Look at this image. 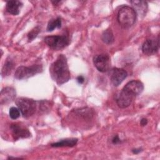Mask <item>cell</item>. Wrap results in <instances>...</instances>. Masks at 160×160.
Returning <instances> with one entry per match:
<instances>
[{
    "instance_id": "8fae6325",
    "label": "cell",
    "mask_w": 160,
    "mask_h": 160,
    "mask_svg": "<svg viewBox=\"0 0 160 160\" xmlns=\"http://www.w3.org/2000/svg\"><path fill=\"white\" fill-rule=\"evenodd\" d=\"M16 96V91L14 88L6 87L3 88L1 91V103L7 104L14 100Z\"/></svg>"
},
{
    "instance_id": "ffe728a7",
    "label": "cell",
    "mask_w": 160,
    "mask_h": 160,
    "mask_svg": "<svg viewBox=\"0 0 160 160\" xmlns=\"http://www.w3.org/2000/svg\"><path fill=\"white\" fill-rule=\"evenodd\" d=\"M40 31H41V29L38 26L32 29L28 34V38L29 41H31L33 40L34 38H36L37 37L38 34L39 33Z\"/></svg>"
},
{
    "instance_id": "4fadbf2b",
    "label": "cell",
    "mask_w": 160,
    "mask_h": 160,
    "mask_svg": "<svg viewBox=\"0 0 160 160\" xmlns=\"http://www.w3.org/2000/svg\"><path fill=\"white\" fill-rule=\"evenodd\" d=\"M22 6V3L19 1H9L6 3V9L9 13L12 15H18Z\"/></svg>"
},
{
    "instance_id": "6da1fadb",
    "label": "cell",
    "mask_w": 160,
    "mask_h": 160,
    "mask_svg": "<svg viewBox=\"0 0 160 160\" xmlns=\"http://www.w3.org/2000/svg\"><path fill=\"white\" fill-rule=\"evenodd\" d=\"M49 72L51 78L59 85L68 82L71 76L66 57L59 54L56 60L51 65Z\"/></svg>"
},
{
    "instance_id": "603a6c76",
    "label": "cell",
    "mask_w": 160,
    "mask_h": 160,
    "mask_svg": "<svg viewBox=\"0 0 160 160\" xmlns=\"http://www.w3.org/2000/svg\"><path fill=\"white\" fill-rule=\"evenodd\" d=\"M77 81L79 84H82L84 81V78L82 76H79L77 78Z\"/></svg>"
},
{
    "instance_id": "277c9868",
    "label": "cell",
    "mask_w": 160,
    "mask_h": 160,
    "mask_svg": "<svg viewBox=\"0 0 160 160\" xmlns=\"http://www.w3.org/2000/svg\"><path fill=\"white\" fill-rule=\"evenodd\" d=\"M45 43L52 49L60 50L69 44V38L66 35H53L44 38Z\"/></svg>"
},
{
    "instance_id": "ba28073f",
    "label": "cell",
    "mask_w": 160,
    "mask_h": 160,
    "mask_svg": "<svg viewBox=\"0 0 160 160\" xmlns=\"http://www.w3.org/2000/svg\"><path fill=\"white\" fill-rule=\"evenodd\" d=\"M159 37L157 39H147L142 45V51L148 56L156 54L159 49Z\"/></svg>"
},
{
    "instance_id": "3957f363",
    "label": "cell",
    "mask_w": 160,
    "mask_h": 160,
    "mask_svg": "<svg viewBox=\"0 0 160 160\" xmlns=\"http://www.w3.org/2000/svg\"><path fill=\"white\" fill-rule=\"evenodd\" d=\"M15 102L24 118H29L33 115L36 109V102L34 100L28 98H18Z\"/></svg>"
},
{
    "instance_id": "7c38bea8",
    "label": "cell",
    "mask_w": 160,
    "mask_h": 160,
    "mask_svg": "<svg viewBox=\"0 0 160 160\" xmlns=\"http://www.w3.org/2000/svg\"><path fill=\"white\" fill-rule=\"evenodd\" d=\"M131 3L137 15L144 16L148 11V3L144 1H131Z\"/></svg>"
},
{
    "instance_id": "30bf717a",
    "label": "cell",
    "mask_w": 160,
    "mask_h": 160,
    "mask_svg": "<svg viewBox=\"0 0 160 160\" xmlns=\"http://www.w3.org/2000/svg\"><path fill=\"white\" fill-rule=\"evenodd\" d=\"M127 72L122 68H114L112 70L111 80L114 86H118L127 77Z\"/></svg>"
},
{
    "instance_id": "d4e9b609",
    "label": "cell",
    "mask_w": 160,
    "mask_h": 160,
    "mask_svg": "<svg viewBox=\"0 0 160 160\" xmlns=\"http://www.w3.org/2000/svg\"><path fill=\"white\" fill-rule=\"evenodd\" d=\"M52 3H53V4H55V5H56V4H58V3H60L61 2V1H51Z\"/></svg>"
},
{
    "instance_id": "44dd1931",
    "label": "cell",
    "mask_w": 160,
    "mask_h": 160,
    "mask_svg": "<svg viewBox=\"0 0 160 160\" xmlns=\"http://www.w3.org/2000/svg\"><path fill=\"white\" fill-rule=\"evenodd\" d=\"M121 139L119 138V136L118 135L114 136L112 138V142L114 144H119V143H121Z\"/></svg>"
},
{
    "instance_id": "7a4b0ae2",
    "label": "cell",
    "mask_w": 160,
    "mask_h": 160,
    "mask_svg": "<svg viewBox=\"0 0 160 160\" xmlns=\"http://www.w3.org/2000/svg\"><path fill=\"white\" fill-rule=\"evenodd\" d=\"M137 14L132 7L124 6L118 12L117 20L121 28L127 29L131 27L136 22Z\"/></svg>"
},
{
    "instance_id": "9c48e42d",
    "label": "cell",
    "mask_w": 160,
    "mask_h": 160,
    "mask_svg": "<svg viewBox=\"0 0 160 160\" xmlns=\"http://www.w3.org/2000/svg\"><path fill=\"white\" fill-rule=\"evenodd\" d=\"M12 136L14 139L19 138H27L31 136V133L28 129L18 123H12L10 126Z\"/></svg>"
},
{
    "instance_id": "ac0fdd59",
    "label": "cell",
    "mask_w": 160,
    "mask_h": 160,
    "mask_svg": "<svg viewBox=\"0 0 160 160\" xmlns=\"http://www.w3.org/2000/svg\"><path fill=\"white\" fill-rule=\"evenodd\" d=\"M13 67H14L13 62L10 59H7V61H6L5 64H4L2 68V71H1L2 76L3 77L6 76H8L11 73Z\"/></svg>"
},
{
    "instance_id": "9a60e30c",
    "label": "cell",
    "mask_w": 160,
    "mask_h": 160,
    "mask_svg": "<svg viewBox=\"0 0 160 160\" xmlns=\"http://www.w3.org/2000/svg\"><path fill=\"white\" fill-rule=\"evenodd\" d=\"M78 142L77 138H68L64 139H61L58 142L52 143L51 146L54 148L59 147H73L76 145Z\"/></svg>"
},
{
    "instance_id": "7402d4cb",
    "label": "cell",
    "mask_w": 160,
    "mask_h": 160,
    "mask_svg": "<svg viewBox=\"0 0 160 160\" xmlns=\"http://www.w3.org/2000/svg\"><path fill=\"white\" fill-rule=\"evenodd\" d=\"M148 124V119L146 118H142L140 121V124L142 126H144Z\"/></svg>"
},
{
    "instance_id": "d6986e66",
    "label": "cell",
    "mask_w": 160,
    "mask_h": 160,
    "mask_svg": "<svg viewBox=\"0 0 160 160\" xmlns=\"http://www.w3.org/2000/svg\"><path fill=\"white\" fill-rule=\"evenodd\" d=\"M20 113H21V111H20V110L18 108L11 107L9 109V117L12 119H18L20 116Z\"/></svg>"
},
{
    "instance_id": "52a82bcc",
    "label": "cell",
    "mask_w": 160,
    "mask_h": 160,
    "mask_svg": "<svg viewBox=\"0 0 160 160\" xmlns=\"http://www.w3.org/2000/svg\"><path fill=\"white\" fill-rule=\"evenodd\" d=\"M93 63L99 71L105 72L109 68L110 58L107 54H97L93 58Z\"/></svg>"
},
{
    "instance_id": "484cf974",
    "label": "cell",
    "mask_w": 160,
    "mask_h": 160,
    "mask_svg": "<svg viewBox=\"0 0 160 160\" xmlns=\"http://www.w3.org/2000/svg\"><path fill=\"white\" fill-rule=\"evenodd\" d=\"M8 159H22L21 158H12V157H9Z\"/></svg>"
},
{
    "instance_id": "8992f818",
    "label": "cell",
    "mask_w": 160,
    "mask_h": 160,
    "mask_svg": "<svg viewBox=\"0 0 160 160\" xmlns=\"http://www.w3.org/2000/svg\"><path fill=\"white\" fill-rule=\"evenodd\" d=\"M137 96L131 90L124 86L116 99V103L120 108H126L131 105Z\"/></svg>"
},
{
    "instance_id": "5b68a950",
    "label": "cell",
    "mask_w": 160,
    "mask_h": 160,
    "mask_svg": "<svg viewBox=\"0 0 160 160\" xmlns=\"http://www.w3.org/2000/svg\"><path fill=\"white\" fill-rule=\"evenodd\" d=\"M42 67L40 64H33L31 66H21L18 67L14 73V78L18 79H26L42 71Z\"/></svg>"
},
{
    "instance_id": "cb8c5ba5",
    "label": "cell",
    "mask_w": 160,
    "mask_h": 160,
    "mask_svg": "<svg viewBox=\"0 0 160 160\" xmlns=\"http://www.w3.org/2000/svg\"><path fill=\"white\" fill-rule=\"evenodd\" d=\"M141 151H142V149L141 148H136V149H132V152L133 154H139V152H141Z\"/></svg>"
},
{
    "instance_id": "5bb4252c",
    "label": "cell",
    "mask_w": 160,
    "mask_h": 160,
    "mask_svg": "<svg viewBox=\"0 0 160 160\" xmlns=\"http://www.w3.org/2000/svg\"><path fill=\"white\" fill-rule=\"evenodd\" d=\"M124 86L131 90L136 96L140 94L144 89L143 84L138 80H132L128 82Z\"/></svg>"
},
{
    "instance_id": "e0dca14e",
    "label": "cell",
    "mask_w": 160,
    "mask_h": 160,
    "mask_svg": "<svg viewBox=\"0 0 160 160\" xmlns=\"http://www.w3.org/2000/svg\"><path fill=\"white\" fill-rule=\"evenodd\" d=\"M61 26V19L59 17H58L55 19H51L47 26L48 31H52L56 28H60Z\"/></svg>"
},
{
    "instance_id": "2e32d148",
    "label": "cell",
    "mask_w": 160,
    "mask_h": 160,
    "mask_svg": "<svg viewBox=\"0 0 160 160\" xmlns=\"http://www.w3.org/2000/svg\"><path fill=\"white\" fill-rule=\"evenodd\" d=\"M102 40L104 43L107 44H111L114 42V38L111 29H106L102 32Z\"/></svg>"
}]
</instances>
